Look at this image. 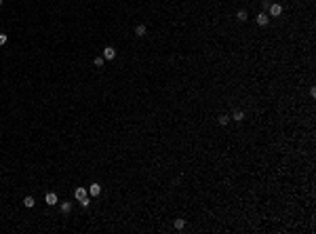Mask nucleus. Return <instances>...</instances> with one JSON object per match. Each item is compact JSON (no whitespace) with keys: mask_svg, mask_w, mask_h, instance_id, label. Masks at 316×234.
I'll return each mask as SVG.
<instances>
[{"mask_svg":"<svg viewBox=\"0 0 316 234\" xmlns=\"http://www.w3.org/2000/svg\"><path fill=\"white\" fill-rule=\"evenodd\" d=\"M217 120H219V125H228L230 122V116H219Z\"/></svg>","mask_w":316,"mask_h":234,"instance_id":"13","label":"nucleus"},{"mask_svg":"<svg viewBox=\"0 0 316 234\" xmlns=\"http://www.w3.org/2000/svg\"><path fill=\"white\" fill-rule=\"evenodd\" d=\"M70 209H72L70 202H63V205H61V211H63V213H70Z\"/></svg>","mask_w":316,"mask_h":234,"instance_id":"12","label":"nucleus"},{"mask_svg":"<svg viewBox=\"0 0 316 234\" xmlns=\"http://www.w3.org/2000/svg\"><path fill=\"white\" fill-rule=\"evenodd\" d=\"M89 194H91V196H99V194H101V186H99V184H91Z\"/></svg>","mask_w":316,"mask_h":234,"instance_id":"4","label":"nucleus"},{"mask_svg":"<svg viewBox=\"0 0 316 234\" xmlns=\"http://www.w3.org/2000/svg\"><path fill=\"white\" fill-rule=\"evenodd\" d=\"M280 13H282L280 4H270V15H272V17H278Z\"/></svg>","mask_w":316,"mask_h":234,"instance_id":"3","label":"nucleus"},{"mask_svg":"<svg viewBox=\"0 0 316 234\" xmlns=\"http://www.w3.org/2000/svg\"><path fill=\"white\" fill-rule=\"evenodd\" d=\"M0 4H2V0H0Z\"/></svg>","mask_w":316,"mask_h":234,"instance_id":"17","label":"nucleus"},{"mask_svg":"<svg viewBox=\"0 0 316 234\" xmlns=\"http://www.w3.org/2000/svg\"><path fill=\"white\" fill-rule=\"evenodd\" d=\"M175 228L177 230H183L186 228V219H175Z\"/></svg>","mask_w":316,"mask_h":234,"instance_id":"11","label":"nucleus"},{"mask_svg":"<svg viewBox=\"0 0 316 234\" xmlns=\"http://www.w3.org/2000/svg\"><path fill=\"white\" fill-rule=\"evenodd\" d=\"M232 118H234L236 122H240V120H245V114H242V112H240V110H236L234 114H232Z\"/></svg>","mask_w":316,"mask_h":234,"instance_id":"8","label":"nucleus"},{"mask_svg":"<svg viewBox=\"0 0 316 234\" xmlns=\"http://www.w3.org/2000/svg\"><path fill=\"white\" fill-rule=\"evenodd\" d=\"M236 19H238V21H246V19H249V17H246V11H238L236 13Z\"/></svg>","mask_w":316,"mask_h":234,"instance_id":"10","label":"nucleus"},{"mask_svg":"<svg viewBox=\"0 0 316 234\" xmlns=\"http://www.w3.org/2000/svg\"><path fill=\"white\" fill-rule=\"evenodd\" d=\"M74 196H76V200L80 202L82 207H89V192L84 188H76L74 190Z\"/></svg>","mask_w":316,"mask_h":234,"instance_id":"1","label":"nucleus"},{"mask_svg":"<svg viewBox=\"0 0 316 234\" xmlns=\"http://www.w3.org/2000/svg\"><path fill=\"white\" fill-rule=\"evenodd\" d=\"M95 66L101 68V66H103V57H95Z\"/></svg>","mask_w":316,"mask_h":234,"instance_id":"14","label":"nucleus"},{"mask_svg":"<svg viewBox=\"0 0 316 234\" xmlns=\"http://www.w3.org/2000/svg\"><path fill=\"white\" fill-rule=\"evenodd\" d=\"M23 205L27 207V209H32V207H34V198H32V196H25V198H23Z\"/></svg>","mask_w":316,"mask_h":234,"instance_id":"9","label":"nucleus"},{"mask_svg":"<svg viewBox=\"0 0 316 234\" xmlns=\"http://www.w3.org/2000/svg\"><path fill=\"white\" fill-rule=\"evenodd\" d=\"M268 19H270L268 13H259V15H257V23L259 25H268Z\"/></svg>","mask_w":316,"mask_h":234,"instance_id":"6","label":"nucleus"},{"mask_svg":"<svg viewBox=\"0 0 316 234\" xmlns=\"http://www.w3.org/2000/svg\"><path fill=\"white\" fill-rule=\"evenodd\" d=\"M116 57V49L114 47H105L103 49V59H114Z\"/></svg>","mask_w":316,"mask_h":234,"instance_id":"2","label":"nucleus"},{"mask_svg":"<svg viewBox=\"0 0 316 234\" xmlns=\"http://www.w3.org/2000/svg\"><path fill=\"white\" fill-rule=\"evenodd\" d=\"M6 45V34H0V47Z\"/></svg>","mask_w":316,"mask_h":234,"instance_id":"15","label":"nucleus"},{"mask_svg":"<svg viewBox=\"0 0 316 234\" xmlns=\"http://www.w3.org/2000/svg\"><path fill=\"white\" fill-rule=\"evenodd\" d=\"M261 6H263V9L268 11V9H270V0H263V2H261Z\"/></svg>","mask_w":316,"mask_h":234,"instance_id":"16","label":"nucleus"},{"mask_svg":"<svg viewBox=\"0 0 316 234\" xmlns=\"http://www.w3.org/2000/svg\"><path fill=\"white\" fill-rule=\"evenodd\" d=\"M135 36H139V38H141V36H145V25H143V23H139L137 28H135Z\"/></svg>","mask_w":316,"mask_h":234,"instance_id":"7","label":"nucleus"},{"mask_svg":"<svg viewBox=\"0 0 316 234\" xmlns=\"http://www.w3.org/2000/svg\"><path fill=\"white\" fill-rule=\"evenodd\" d=\"M44 200H47V205L53 207V205H57V194H55V192H48L47 196H44Z\"/></svg>","mask_w":316,"mask_h":234,"instance_id":"5","label":"nucleus"}]
</instances>
